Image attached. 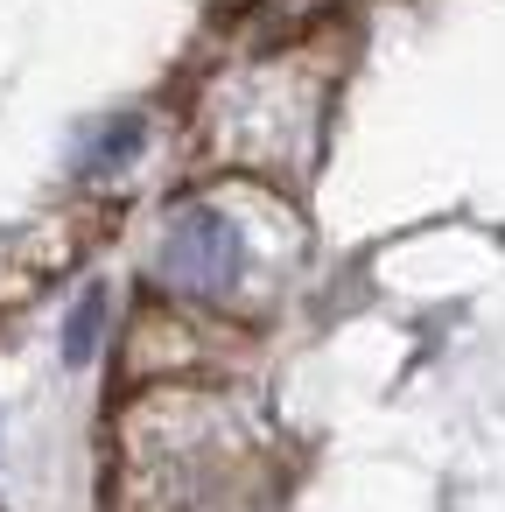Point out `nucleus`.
<instances>
[{"label": "nucleus", "instance_id": "7ed1b4c3", "mask_svg": "<svg viewBox=\"0 0 505 512\" xmlns=\"http://www.w3.org/2000/svg\"><path fill=\"white\" fill-rule=\"evenodd\" d=\"M99 323H106V288H85V295H78V309H71V323H64V358H71V365H85V358H92Z\"/></svg>", "mask_w": 505, "mask_h": 512}, {"label": "nucleus", "instance_id": "f03ea898", "mask_svg": "<svg viewBox=\"0 0 505 512\" xmlns=\"http://www.w3.org/2000/svg\"><path fill=\"white\" fill-rule=\"evenodd\" d=\"M134 148H141V120L127 113V120H113V134H99V141L78 155V169H85V176H113V169L134 155Z\"/></svg>", "mask_w": 505, "mask_h": 512}, {"label": "nucleus", "instance_id": "f257e3e1", "mask_svg": "<svg viewBox=\"0 0 505 512\" xmlns=\"http://www.w3.org/2000/svg\"><path fill=\"white\" fill-rule=\"evenodd\" d=\"M239 267H246V239H239V225L225 211L190 204V211L169 218V232H162V281L169 288H183V295H225L239 281Z\"/></svg>", "mask_w": 505, "mask_h": 512}]
</instances>
